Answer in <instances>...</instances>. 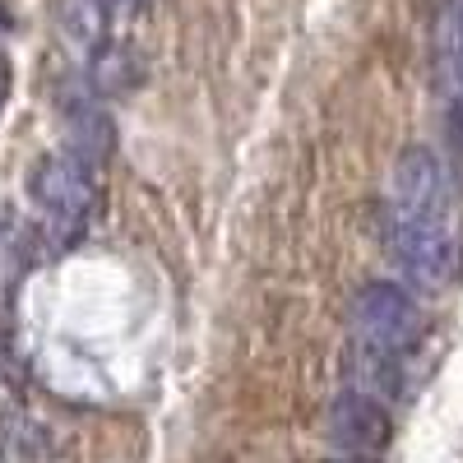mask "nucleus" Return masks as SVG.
Returning <instances> with one entry per match:
<instances>
[{"instance_id": "obj_1", "label": "nucleus", "mask_w": 463, "mask_h": 463, "mask_svg": "<svg viewBox=\"0 0 463 463\" xmlns=\"http://www.w3.org/2000/svg\"><path fill=\"white\" fill-rule=\"evenodd\" d=\"M384 250L399 264V274L427 292H440L454 279L458 241L445 222V209L436 213H399L384 209Z\"/></svg>"}, {"instance_id": "obj_2", "label": "nucleus", "mask_w": 463, "mask_h": 463, "mask_svg": "<svg viewBox=\"0 0 463 463\" xmlns=\"http://www.w3.org/2000/svg\"><path fill=\"white\" fill-rule=\"evenodd\" d=\"M28 195L37 200V209L47 213V232L61 246H70L89 227L93 204H98L89 167L74 163V158H43L33 167V176H28Z\"/></svg>"}, {"instance_id": "obj_3", "label": "nucleus", "mask_w": 463, "mask_h": 463, "mask_svg": "<svg viewBox=\"0 0 463 463\" xmlns=\"http://www.w3.org/2000/svg\"><path fill=\"white\" fill-rule=\"evenodd\" d=\"M353 334H357V347H371V353H390V357H403L408 347L417 343L421 334V311L417 301L394 288V283H366L357 297H353Z\"/></svg>"}, {"instance_id": "obj_4", "label": "nucleus", "mask_w": 463, "mask_h": 463, "mask_svg": "<svg viewBox=\"0 0 463 463\" xmlns=\"http://www.w3.org/2000/svg\"><path fill=\"white\" fill-rule=\"evenodd\" d=\"M399 213H436L445 209V172L431 148H403L390 172V204Z\"/></svg>"}, {"instance_id": "obj_5", "label": "nucleus", "mask_w": 463, "mask_h": 463, "mask_svg": "<svg viewBox=\"0 0 463 463\" xmlns=\"http://www.w3.org/2000/svg\"><path fill=\"white\" fill-rule=\"evenodd\" d=\"M390 412H384V403L380 399H366V394H343V399H334V408H329V440L338 445V449H347V454H371V449H380L384 440H390Z\"/></svg>"}, {"instance_id": "obj_6", "label": "nucleus", "mask_w": 463, "mask_h": 463, "mask_svg": "<svg viewBox=\"0 0 463 463\" xmlns=\"http://www.w3.org/2000/svg\"><path fill=\"white\" fill-rule=\"evenodd\" d=\"M431 61H436L440 89L449 98H463V0H445L431 33Z\"/></svg>"}, {"instance_id": "obj_7", "label": "nucleus", "mask_w": 463, "mask_h": 463, "mask_svg": "<svg viewBox=\"0 0 463 463\" xmlns=\"http://www.w3.org/2000/svg\"><path fill=\"white\" fill-rule=\"evenodd\" d=\"M65 135H70V158L74 163H102L111 153V121L93 107H70L65 116Z\"/></svg>"}, {"instance_id": "obj_8", "label": "nucleus", "mask_w": 463, "mask_h": 463, "mask_svg": "<svg viewBox=\"0 0 463 463\" xmlns=\"http://www.w3.org/2000/svg\"><path fill=\"white\" fill-rule=\"evenodd\" d=\"M89 84H93V93H102V98H121L126 89L139 84V61H135L126 47H102V52L93 56V65H89Z\"/></svg>"}, {"instance_id": "obj_9", "label": "nucleus", "mask_w": 463, "mask_h": 463, "mask_svg": "<svg viewBox=\"0 0 463 463\" xmlns=\"http://www.w3.org/2000/svg\"><path fill=\"white\" fill-rule=\"evenodd\" d=\"M89 5L98 14H107V19H130V14L144 10V0H89Z\"/></svg>"}, {"instance_id": "obj_10", "label": "nucleus", "mask_w": 463, "mask_h": 463, "mask_svg": "<svg viewBox=\"0 0 463 463\" xmlns=\"http://www.w3.org/2000/svg\"><path fill=\"white\" fill-rule=\"evenodd\" d=\"M445 130H449L454 148H463V98H449V116H445Z\"/></svg>"}, {"instance_id": "obj_11", "label": "nucleus", "mask_w": 463, "mask_h": 463, "mask_svg": "<svg viewBox=\"0 0 463 463\" xmlns=\"http://www.w3.org/2000/svg\"><path fill=\"white\" fill-rule=\"evenodd\" d=\"M5 98H10V65L0 61V111H5Z\"/></svg>"}, {"instance_id": "obj_12", "label": "nucleus", "mask_w": 463, "mask_h": 463, "mask_svg": "<svg viewBox=\"0 0 463 463\" xmlns=\"http://www.w3.org/2000/svg\"><path fill=\"white\" fill-rule=\"evenodd\" d=\"M10 28V14H5V5H0V33H5Z\"/></svg>"}, {"instance_id": "obj_13", "label": "nucleus", "mask_w": 463, "mask_h": 463, "mask_svg": "<svg viewBox=\"0 0 463 463\" xmlns=\"http://www.w3.org/2000/svg\"><path fill=\"white\" fill-rule=\"evenodd\" d=\"M338 463H375V458H338Z\"/></svg>"}]
</instances>
